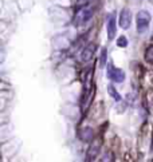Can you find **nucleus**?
Instances as JSON below:
<instances>
[{"mask_svg": "<svg viewBox=\"0 0 153 162\" xmlns=\"http://www.w3.org/2000/svg\"><path fill=\"white\" fill-rule=\"evenodd\" d=\"M132 24V12L129 8H124L120 14V27L122 30H128Z\"/></svg>", "mask_w": 153, "mask_h": 162, "instance_id": "obj_4", "label": "nucleus"}, {"mask_svg": "<svg viewBox=\"0 0 153 162\" xmlns=\"http://www.w3.org/2000/svg\"><path fill=\"white\" fill-rule=\"evenodd\" d=\"M95 44L94 43H90L89 46H86V48L82 51V55H81V59L83 60V62H89L93 56L95 54Z\"/></svg>", "mask_w": 153, "mask_h": 162, "instance_id": "obj_6", "label": "nucleus"}, {"mask_svg": "<svg viewBox=\"0 0 153 162\" xmlns=\"http://www.w3.org/2000/svg\"><path fill=\"white\" fill-rule=\"evenodd\" d=\"M152 147H153V143H152Z\"/></svg>", "mask_w": 153, "mask_h": 162, "instance_id": "obj_14", "label": "nucleus"}, {"mask_svg": "<svg viewBox=\"0 0 153 162\" xmlns=\"http://www.w3.org/2000/svg\"><path fill=\"white\" fill-rule=\"evenodd\" d=\"M145 60L149 63V64H153V44L149 46L145 51Z\"/></svg>", "mask_w": 153, "mask_h": 162, "instance_id": "obj_9", "label": "nucleus"}, {"mask_svg": "<svg viewBox=\"0 0 153 162\" xmlns=\"http://www.w3.org/2000/svg\"><path fill=\"white\" fill-rule=\"evenodd\" d=\"M79 137L82 141H89V139H91V137H94V134H93V130L90 127H86L79 133Z\"/></svg>", "mask_w": 153, "mask_h": 162, "instance_id": "obj_8", "label": "nucleus"}, {"mask_svg": "<svg viewBox=\"0 0 153 162\" xmlns=\"http://www.w3.org/2000/svg\"><path fill=\"white\" fill-rule=\"evenodd\" d=\"M117 46L118 47H126L128 46V40L125 36H120L118 39H117Z\"/></svg>", "mask_w": 153, "mask_h": 162, "instance_id": "obj_12", "label": "nucleus"}, {"mask_svg": "<svg viewBox=\"0 0 153 162\" xmlns=\"http://www.w3.org/2000/svg\"><path fill=\"white\" fill-rule=\"evenodd\" d=\"M106 48H102V51H101V62H99V66L101 67H105V64H106Z\"/></svg>", "mask_w": 153, "mask_h": 162, "instance_id": "obj_11", "label": "nucleus"}, {"mask_svg": "<svg viewBox=\"0 0 153 162\" xmlns=\"http://www.w3.org/2000/svg\"><path fill=\"white\" fill-rule=\"evenodd\" d=\"M107 91L110 92V95H111V98H114L116 100H121V95L118 94V92L116 91V88L113 87V84H109L107 86Z\"/></svg>", "mask_w": 153, "mask_h": 162, "instance_id": "obj_10", "label": "nucleus"}, {"mask_svg": "<svg viewBox=\"0 0 153 162\" xmlns=\"http://www.w3.org/2000/svg\"><path fill=\"white\" fill-rule=\"evenodd\" d=\"M107 78L116 83H122L125 80V72L121 68H116L111 63L107 64Z\"/></svg>", "mask_w": 153, "mask_h": 162, "instance_id": "obj_2", "label": "nucleus"}, {"mask_svg": "<svg viewBox=\"0 0 153 162\" xmlns=\"http://www.w3.org/2000/svg\"><path fill=\"white\" fill-rule=\"evenodd\" d=\"M106 32H107V39L113 40L116 38L117 34V23H116V16L114 15H109L107 22H106Z\"/></svg>", "mask_w": 153, "mask_h": 162, "instance_id": "obj_5", "label": "nucleus"}, {"mask_svg": "<svg viewBox=\"0 0 153 162\" xmlns=\"http://www.w3.org/2000/svg\"><path fill=\"white\" fill-rule=\"evenodd\" d=\"M99 146H101V141H94V142H93V145L90 146V149H89V151H87V156H89V158L90 160L97 157V154H98V151H99Z\"/></svg>", "mask_w": 153, "mask_h": 162, "instance_id": "obj_7", "label": "nucleus"}, {"mask_svg": "<svg viewBox=\"0 0 153 162\" xmlns=\"http://www.w3.org/2000/svg\"><path fill=\"white\" fill-rule=\"evenodd\" d=\"M151 14L145 10H141L137 12V16H136V24H137V32L138 34H144L146 32L148 27H149V23H151Z\"/></svg>", "mask_w": 153, "mask_h": 162, "instance_id": "obj_1", "label": "nucleus"}, {"mask_svg": "<svg viewBox=\"0 0 153 162\" xmlns=\"http://www.w3.org/2000/svg\"><path fill=\"white\" fill-rule=\"evenodd\" d=\"M91 16H93V8H90V7L81 8V10L76 12V15H75L74 23H75V24L85 23V22H87L89 19H91Z\"/></svg>", "mask_w": 153, "mask_h": 162, "instance_id": "obj_3", "label": "nucleus"}, {"mask_svg": "<svg viewBox=\"0 0 153 162\" xmlns=\"http://www.w3.org/2000/svg\"><path fill=\"white\" fill-rule=\"evenodd\" d=\"M149 2H151V3H153V0H149Z\"/></svg>", "mask_w": 153, "mask_h": 162, "instance_id": "obj_13", "label": "nucleus"}]
</instances>
